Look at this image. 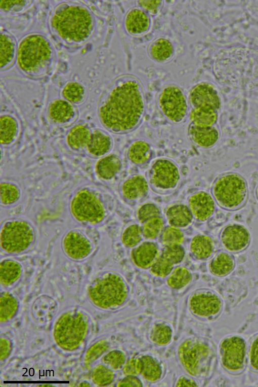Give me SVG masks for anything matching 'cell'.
<instances>
[{
  "label": "cell",
  "mask_w": 258,
  "mask_h": 387,
  "mask_svg": "<svg viewBox=\"0 0 258 387\" xmlns=\"http://www.w3.org/2000/svg\"><path fill=\"white\" fill-rule=\"evenodd\" d=\"M235 266L234 259L226 252L218 253L211 260L209 265L210 271L214 275L223 276L231 272Z\"/></svg>",
  "instance_id": "obj_24"
},
{
  "label": "cell",
  "mask_w": 258,
  "mask_h": 387,
  "mask_svg": "<svg viewBox=\"0 0 258 387\" xmlns=\"http://www.w3.org/2000/svg\"><path fill=\"white\" fill-rule=\"evenodd\" d=\"M125 25L127 30L133 34H139L145 32L150 25L148 16L143 11L135 9L130 11L126 15Z\"/></svg>",
  "instance_id": "obj_23"
},
{
  "label": "cell",
  "mask_w": 258,
  "mask_h": 387,
  "mask_svg": "<svg viewBox=\"0 0 258 387\" xmlns=\"http://www.w3.org/2000/svg\"><path fill=\"white\" fill-rule=\"evenodd\" d=\"M34 233L30 226L22 221H13L4 225L1 233L2 248L9 253H18L31 244Z\"/></svg>",
  "instance_id": "obj_7"
},
{
  "label": "cell",
  "mask_w": 258,
  "mask_h": 387,
  "mask_svg": "<svg viewBox=\"0 0 258 387\" xmlns=\"http://www.w3.org/2000/svg\"><path fill=\"white\" fill-rule=\"evenodd\" d=\"M157 246L152 242H144L135 248L131 253V258L135 264L141 268H147L158 257Z\"/></svg>",
  "instance_id": "obj_19"
},
{
  "label": "cell",
  "mask_w": 258,
  "mask_h": 387,
  "mask_svg": "<svg viewBox=\"0 0 258 387\" xmlns=\"http://www.w3.org/2000/svg\"><path fill=\"white\" fill-rule=\"evenodd\" d=\"M65 252L73 259H81L91 252V245L88 239L78 231L69 232L63 241Z\"/></svg>",
  "instance_id": "obj_17"
},
{
  "label": "cell",
  "mask_w": 258,
  "mask_h": 387,
  "mask_svg": "<svg viewBox=\"0 0 258 387\" xmlns=\"http://www.w3.org/2000/svg\"><path fill=\"white\" fill-rule=\"evenodd\" d=\"M158 102L161 112L171 122L179 123L185 118L187 104L183 93L178 87H165L159 95Z\"/></svg>",
  "instance_id": "obj_9"
},
{
  "label": "cell",
  "mask_w": 258,
  "mask_h": 387,
  "mask_svg": "<svg viewBox=\"0 0 258 387\" xmlns=\"http://www.w3.org/2000/svg\"><path fill=\"white\" fill-rule=\"evenodd\" d=\"M125 358L122 352L114 350L107 354L103 358V362L113 369H120L124 364Z\"/></svg>",
  "instance_id": "obj_49"
},
{
  "label": "cell",
  "mask_w": 258,
  "mask_h": 387,
  "mask_svg": "<svg viewBox=\"0 0 258 387\" xmlns=\"http://www.w3.org/2000/svg\"><path fill=\"white\" fill-rule=\"evenodd\" d=\"M163 227V221L162 219L158 216L155 217L144 223L142 233L146 238L153 239L160 234Z\"/></svg>",
  "instance_id": "obj_39"
},
{
  "label": "cell",
  "mask_w": 258,
  "mask_h": 387,
  "mask_svg": "<svg viewBox=\"0 0 258 387\" xmlns=\"http://www.w3.org/2000/svg\"><path fill=\"white\" fill-rule=\"evenodd\" d=\"M171 337V331L167 325L160 324L156 325L152 330L151 334L152 340L159 345L168 343Z\"/></svg>",
  "instance_id": "obj_43"
},
{
  "label": "cell",
  "mask_w": 258,
  "mask_h": 387,
  "mask_svg": "<svg viewBox=\"0 0 258 387\" xmlns=\"http://www.w3.org/2000/svg\"><path fill=\"white\" fill-rule=\"evenodd\" d=\"M250 359L252 367L258 370V336L252 344Z\"/></svg>",
  "instance_id": "obj_52"
},
{
  "label": "cell",
  "mask_w": 258,
  "mask_h": 387,
  "mask_svg": "<svg viewBox=\"0 0 258 387\" xmlns=\"http://www.w3.org/2000/svg\"><path fill=\"white\" fill-rule=\"evenodd\" d=\"M0 53L1 69L5 70L11 66L17 53L15 39L7 31H2L1 33Z\"/></svg>",
  "instance_id": "obj_21"
},
{
  "label": "cell",
  "mask_w": 258,
  "mask_h": 387,
  "mask_svg": "<svg viewBox=\"0 0 258 387\" xmlns=\"http://www.w3.org/2000/svg\"><path fill=\"white\" fill-rule=\"evenodd\" d=\"M17 307V302L14 297L8 293L2 294L0 301L1 322H6L12 318Z\"/></svg>",
  "instance_id": "obj_35"
},
{
  "label": "cell",
  "mask_w": 258,
  "mask_h": 387,
  "mask_svg": "<svg viewBox=\"0 0 258 387\" xmlns=\"http://www.w3.org/2000/svg\"><path fill=\"white\" fill-rule=\"evenodd\" d=\"M150 183L156 188L167 190L175 188L180 179L178 166L173 161L166 159L156 160L149 169Z\"/></svg>",
  "instance_id": "obj_11"
},
{
  "label": "cell",
  "mask_w": 258,
  "mask_h": 387,
  "mask_svg": "<svg viewBox=\"0 0 258 387\" xmlns=\"http://www.w3.org/2000/svg\"><path fill=\"white\" fill-rule=\"evenodd\" d=\"M108 347V343L104 340L95 343L88 350L85 354V363L88 364L95 361L105 351Z\"/></svg>",
  "instance_id": "obj_48"
},
{
  "label": "cell",
  "mask_w": 258,
  "mask_h": 387,
  "mask_svg": "<svg viewBox=\"0 0 258 387\" xmlns=\"http://www.w3.org/2000/svg\"><path fill=\"white\" fill-rule=\"evenodd\" d=\"M220 240L224 248L228 252L238 253L248 246L250 235L244 226L233 223L223 228L220 234Z\"/></svg>",
  "instance_id": "obj_13"
},
{
  "label": "cell",
  "mask_w": 258,
  "mask_h": 387,
  "mask_svg": "<svg viewBox=\"0 0 258 387\" xmlns=\"http://www.w3.org/2000/svg\"><path fill=\"white\" fill-rule=\"evenodd\" d=\"M150 52L151 56L159 61H165L172 55L174 49L171 43L167 40L159 39L151 46Z\"/></svg>",
  "instance_id": "obj_33"
},
{
  "label": "cell",
  "mask_w": 258,
  "mask_h": 387,
  "mask_svg": "<svg viewBox=\"0 0 258 387\" xmlns=\"http://www.w3.org/2000/svg\"><path fill=\"white\" fill-rule=\"evenodd\" d=\"M19 196V191L14 185L5 183L1 184V199L4 204L12 203L18 199Z\"/></svg>",
  "instance_id": "obj_46"
},
{
  "label": "cell",
  "mask_w": 258,
  "mask_h": 387,
  "mask_svg": "<svg viewBox=\"0 0 258 387\" xmlns=\"http://www.w3.org/2000/svg\"><path fill=\"white\" fill-rule=\"evenodd\" d=\"M49 114L54 121L63 123L71 119L74 116V112L72 106L68 102L59 99L50 105Z\"/></svg>",
  "instance_id": "obj_30"
},
{
  "label": "cell",
  "mask_w": 258,
  "mask_h": 387,
  "mask_svg": "<svg viewBox=\"0 0 258 387\" xmlns=\"http://www.w3.org/2000/svg\"><path fill=\"white\" fill-rule=\"evenodd\" d=\"M190 101L194 108L207 107L217 111L221 105L217 91L211 85L205 83L198 84L192 90Z\"/></svg>",
  "instance_id": "obj_16"
},
{
  "label": "cell",
  "mask_w": 258,
  "mask_h": 387,
  "mask_svg": "<svg viewBox=\"0 0 258 387\" xmlns=\"http://www.w3.org/2000/svg\"><path fill=\"white\" fill-rule=\"evenodd\" d=\"M91 136L87 127L77 126L70 131L67 137V142L71 148L78 149L87 145Z\"/></svg>",
  "instance_id": "obj_32"
},
{
  "label": "cell",
  "mask_w": 258,
  "mask_h": 387,
  "mask_svg": "<svg viewBox=\"0 0 258 387\" xmlns=\"http://www.w3.org/2000/svg\"><path fill=\"white\" fill-rule=\"evenodd\" d=\"M256 196L257 199L258 200V185H257V186L256 187Z\"/></svg>",
  "instance_id": "obj_57"
},
{
  "label": "cell",
  "mask_w": 258,
  "mask_h": 387,
  "mask_svg": "<svg viewBox=\"0 0 258 387\" xmlns=\"http://www.w3.org/2000/svg\"><path fill=\"white\" fill-rule=\"evenodd\" d=\"M121 168L120 159L115 155H110L99 161L96 165V171L101 178L108 180L114 177Z\"/></svg>",
  "instance_id": "obj_27"
},
{
  "label": "cell",
  "mask_w": 258,
  "mask_h": 387,
  "mask_svg": "<svg viewBox=\"0 0 258 387\" xmlns=\"http://www.w3.org/2000/svg\"><path fill=\"white\" fill-rule=\"evenodd\" d=\"M142 367L141 374L149 381H156L161 375V370L159 364L150 356H144L141 358Z\"/></svg>",
  "instance_id": "obj_34"
},
{
  "label": "cell",
  "mask_w": 258,
  "mask_h": 387,
  "mask_svg": "<svg viewBox=\"0 0 258 387\" xmlns=\"http://www.w3.org/2000/svg\"><path fill=\"white\" fill-rule=\"evenodd\" d=\"M111 146L110 137L100 131L96 130L91 135L87 148L91 154L100 156L108 152Z\"/></svg>",
  "instance_id": "obj_29"
},
{
  "label": "cell",
  "mask_w": 258,
  "mask_h": 387,
  "mask_svg": "<svg viewBox=\"0 0 258 387\" xmlns=\"http://www.w3.org/2000/svg\"><path fill=\"white\" fill-rule=\"evenodd\" d=\"M1 360H3L8 357L11 350L9 342L5 339L1 338L0 341Z\"/></svg>",
  "instance_id": "obj_54"
},
{
  "label": "cell",
  "mask_w": 258,
  "mask_h": 387,
  "mask_svg": "<svg viewBox=\"0 0 258 387\" xmlns=\"http://www.w3.org/2000/svg\"><path fill=\"white\" fill-rule=\"evenodd\" d=\"M192 124L201 127L213 126L218 119L216 111L209 108H194L190 113Z\"/></svg>",
  "instance_id": "obj_26"
},
{
  "label": "cell",
  "mask_w": 258,
  "mask_h": 387,
  "mask_svg": "<svg viewBox=\"0 0 258 387\" xmlns=\"http://www.w3.org/2000/svg\"><path fill=\"white\" fill-rule=\"evenodd\" d=\"M151 150L146 142L137 140L131 144L128 148L127 156L134 164L141 165L146 163L150 158Z\"/></svg>",
  "instance_id": "obj_28"
},
{
  "label": "cell",
  "mask_w": 258,
  "mask_h": 387,
  "mask_svg": "<svg viewBox=\"0 0 258 387\" xmlns=\"http://www.w3.org/2000/svg\"><path fill=\"white\" fill-rule=\"evenodd\" d=\"M146 179L142 175L136 174L128 178L123 184L122 192L129 200H136L143 197L148 191Z\"/></svg>",
  "instance_id": "obj_20"
},
{
  "label": "cell",
  "mask_w": 258,
  "mask_h": 387,
  "mask_svg": "<svg viewBox=\"0 0 258 387\" xmlns=\"http://www.w3.org/2000/svg\"><path fill=\"white\" fill-rule=\"evenodd\" d=\"M212 193L220 206L233 210L245 204L248 196V188L246 181L242 176L237 173L229 172L216 179Z\"/></svg>",
  "instance_id": "obj_4"
},
{
  "label": "cell",
  "mask_w": 258,
  "mask_h": 387,
  "mask_svg": "<svg viewBox=\"0 0 258 387\" xmlns=\"http://www.w3.org/2000/svg\"><path fill=\"white\" fill-rule=\"evenodd\" d=\"M214 249V242L208 236L200 234L192 239L190 249L193 256L198 260H205L213 254Z\"/></svg>",
  "instance_id": "obj_22"
},
{
  "label": "cell",
  "mask_w": 258,
  "mask_h": 387,
  "mask_svg": "<svg viewBox=\"0 0 258 387\" xmlns=\"http://www.w3.org/2000/svg\"><path fill=\"white\" fill-rule=\"evenodd\" d=\"M114 377L111 370L104 366L100 365L97 367L92 375L94 382L99 385L104 386L110 383Z\"/></svg>",
  "instance_id": "obj_44"
},
{
  "label": "cell",
  "mask_w": 258,
  "mask_h": 387,
  "mask_svg": "<svg viewBox=\"0 0 258 387\" xmlns=\"http://www.w3.org/2000/svg\"><path fill=\"white\" fill-rule=\"evenodd\" d=\"M21 267L19 263L12 260L5 261L1 264V282L5 285L13 283L20 276Z\"/></svg>",
  "instance_id": "obj_31"
},
{
  "label": "cell",
  "mask_w": 258,
  "mask_h": 387,
  "mask_svg": "<svg viewBox=\"0 0 258 387\" xmlns=\"http://www.w3.org/2000/svg\"><path fill=\"white\" fill-rule=\"evenodd\" d=\"M191 279V274L186 268L178 267L169 275L167 283L170 288L179 289L186 286Z\"/></svg>",
  "instance_id": "obj_37"
},
{
  "label": "cell",
  "mask_w": 258,
  "mask_h": 387,
  "mask_svg": "<svg viewBox=\"0 0 258 387\" xmlns=\"http://www.w3.org/2000/svg\"><path fill=\"white\" fill-rule=\"evenodd\" d=\"M160 209L153 203H147L142 205L137 212L138 218L141 222H145L147 220L159 216Z\"/></svg>",
  "instance_id": "obj_47"
},
{
  "label": "cell",
  "mask_w": 258,
  "mask_h": 387,
  "mask_svg": "<svg viewBox=\"0 0 258 387\" xmlns=\"http://www.w3.org/2000/svg\"><path fill=\"white\" fill-rule=\"evenodd\" d=\"M162 256L174 264H178L183 260L185 256V251L180 244L166 245L162 251Z\"/></svg>",
  "instance_id": "obj_45"
},
{
  "label": "cell",
  "mask_w": 258,
  "mask_h": 387,
  "mask_svg": "<svg viewBox=\"0 0 258 387\" xmlns=\"http://www.w3.org/2000/svg\"><path fill=\"white\" fill-rule=\"evenodd\" d=\"M62 94L67 100L77 103L83 98L84 89L81 84L77 82H69L64 87Z\"/></svg>",
  "instance_id": "obj_38"
},
{
  "label": "cell",
  "mask_w": 258,
  "mask_h": 387,
  "mask_svg": "<svg viewBox=\"0 0 258 387\" xmlns=\"http://www.w3.org/2000/svg\"><path fill=\"white\" fill-rule=\"evenodd\" d=\"M144 108L138 82L127 79L116 82L107 89L99 113L102 123L107 129L115 133H126L139 125Z\"/></svg>",
  "instance_id": "obj_1"
},
{
  "label": "cell",
  "mask_w": 258,
  "mask_h": 387,
  "mask_svg": "<svg viewBox=\"0 0 258 387\" xmlns=\"http://www.w3.org/2000/svg\"><path fill=\"white\" fill-rule=\"evenodd\" d=\"M188 134L194 144L203 148L212 147L220 137V132L214 126L201 127L192 124L189 127Z\"/></svg>",
  "instance_id": "obj_18"
},
{
  "label": "cell",
  "mask_w": 258,
  "mask_h": 387,
  "mask_svg": "<svg viewBox=\"0 0 258 387\" xmlns=\"http://www.w3.org/2000/svg\"><path fill=\"white\" fill-rule=\"evenodd\" d=\"M178 386H196V383L193 380L188 379L184 377H181L177 383Z\"/></svg>",
  "instance_id": "obj_56"
},
{
  "label": "cell",
  "mask_w": 258,
  "mask_h": 387,
  "mask_svg": "<svg viewBox=\"0 0 258 387\" xmlns=\"http://www.w3.org/2000/svg\"><path fill=\"white\" fill-rule=\"evenodd\" d=\"M87 327V321L81 313H65L56 323L54 332L55 339L62 348L73 350L84 339Z\"/></svg>",
  "instance_id": "obj_6"
},
{
  "label": "cell",
  "mask_w": 258,
  "mask_h": 387,
  "mask_svg": "<svg viewBox=\"0 0 258 387\" xmlns=\"http://www.w3.org/2000/svg\"><path fill=\"white\" fill-rule=\"evenodd\" d=\"M55 61V52L51 42L44 36L32 33L20 41L17 49V65L25 76L33 79L46 77Z\"/></svg>",
  "instance_id": "obj_3"
},
{
  "label": "cell",
  "mask_w": 258,
  "mask_h": 387,
  "mask_svg": "<svg viewBox=\"0 0 258 387\" xmlns=\"http://www.w3.org/2000/svg\"><path fill=\"white\" fill-rule=\"evenodd\" d=\"M0 140L1 144H7L14 138L17 131V124L14 118L9 116L1 117Z\"/></svg>",
  "instance_id": "obj_36"
},
{
  "label": "cell",
  "mask_w": 258,
  "mask_h": 387,
  "mask_svg": "<svg viewBox=\"0 0 258 387\" xmlns=\"http://www.w3.org/2000/svg\"><path fill=\"white\" fill-rule=\"evenodd\" d=\"M208 355L209 349L206 345L192 340L184 342L179 349L182 364L192 375H197L201 372Z\"/></svg>",
  "instance_id": "obj_10"
},
{
  "label": "cell",
  "mask_w": 258,
  "mask_h": 387,
  "mask_svg": "<svg viewBox=\"0 0 258 387\" xmlns=\"http://www.w3.org/2000/svg\"><path fill=\"white\" fill-rule=\"evenodd\" d=\"M142 367L141 359L132 358L124 365L123 371L126 375L135 376L141 373Z\"/></svg>",
  "instance_id": "obj_50"
},
{
  "label": "cell",
  "mask_w": 258,
  "mask_h": 387,
  "mask_svg": "<svg viewBox=\"0 0 258 387\" xmlns=\"http://www.w3.org/2000/svg\"><path fill=\"white\" fill-rule=\"evenodd\" d=\"M127 295L125 282L119 275L114 273H108L98 279L89 289V295L93 302L103 308L120 306Z\"/></svg>",
  "instance_id": "obj_5"
},
{
  "label": "cell",
  "mask_w": 258,
  "mask_h": 387,
  "mask_svg": "<svg viewBox=\"0 0 258 387\" xmlns=\"http://www.w3.org/2000/svg\"><path fill=\"white\" fill-rule=\"evenodd\" d=\"M40 386H45V385H40ZM46 386H52V385H48V384H47V385H46Z\"/></svg>",
  "instance_id": "obj_58"
},
{
  "label": "cell",
  "mask_w": 258,
  "mask_h": 387,
  "mask_svg": "<svg viewBox=\"0 0 258 387\" xmlns=\"http://www.w3.org/2000/svg\"><path fill=\"white\" fill-rule=\"evenodd\" d=\"M53 36L67 47L78 48L85 44L95 29L91 11L83 5L63 3L51 12L49 19Z\"/></svg>",
  "instance_id": "obj_2"
},
{
  "label": "cell",
  "mask_w": 258,
  "mask_h": 387,
  "mask_svg": "<svg viewBox=\"0 0 258 387\" xmlns=\"http://www.w3.org/2000/svg\"><path fill=\"white\" fill-rule=\"evenodd\" d=\"M140 5L144 9L152 11L156 9L160 4V1H140Z\"/></svg>",
  "instance_id": "obj_55"
},
{
  "label": "cell",
  "mask_w": 258,
  "mask_h": 387,
  "mask_svg": "<svg viewBox=\"0 0 258 387\" xmlns=\"http://www.w3.org/2000/svg\"><path fill=\"white\" fill-rule=\"evenodd\" d=\"M183 232L175 226H168L163 232L161 240L165 245L181 244L184 241Z\"/></svg>",
  "instance_id": "obj_42"
},
{
  "label": "cell",
  "mask_w": 258,
  "mask_h": 387,
  "mask_svg": "<svg viewBox=\"0 0 258 387\" xmlns=\"http://www.w3.org/2000/svg\"><path fill=\"white\" fill-rule=\"evenodd\" d=\"M168 223L176 227H185L192 220L190 209L184 204H176L169 207L166 213Z\"/></svg>",
  "instance_id": "obj_25"
},
{
  "label": "cell",
  "mask_w": 258,
  "mask_h": 387,
  "mask_svg": "<svg viewBox=\"0 0 258 387\" xmlns=\"http://www.w3.org/2000/svg\"><path fill=\"white\" fill-rule=\"evenodd\" d=\"M27 1H1V8L5 12H17L28 6Z\"/></svg>",
  "instance_id": "obj_51"
},
{
  "label": "cell",
  "mask_w": 258,
  "mask_h": 387,
  "mask_svg": "<svg viewBox=\"0 0 258 387\" xmlns=\"http://www.w3.org/2000/svg\"><path fill=\"white\" fill-rule=\"evenodd\" d=\"M142 239V231L139 226L132 225L127 227L122 235V241L127 247L136 245Z\"/></svg>",
  "instance_id": "obj_40"
},
{
  "label": "cell",
  "mask_w": 258,
  "mask_h": 387,
  "mask_svg": "<svg viewBox=\"0 0 258 387\" xmlns=\"http://www.w3.org/2000/svg\"><path fill=\"white\" fill-rule=\"evenodd\" d=\"M189 206L192 215L197 220H207L213 214L215 201L211 195L205 191H199L192 195L189 198Z\"/></svg>",
  "instance_id": "obj_15"
},
{
  "label": "cell",
  "mask_w": 258,
  "mask_h": 387,
  "mask_svg": "<svg viewBox=\"0 0 258 387\" xmlns=\"http://www.w3.org/2000/svg\"><path fill=\"white\" fill-rule=\"evenodd\" d=\"M223 366L230 371H237L243 365L245 343L241 337L233 336L225 339L221 346Z\"/></svg>",
  "instance_id": "obj_12"
},
{
  "label": "cell",
  "mask_w": 258,
  "mask_h": 387,
  "mask_svg": "<svg viewBox=\"0 0 258 387\" xmlns=\"http://www.w3.org/2000/svg\"><path fill=\"white\" fill-rule=\"evenodd\" d=\"M71 209L78 221L92 224L101 222L105 215L104 207L99 199L86 190L80 191L75 195Z\"/></svg>",
  "instance_id": "obj_8"
},
{
  "label": "cell",
  "mask_w": 258,
  "mask_h": 387,
  "mask_svg": "<svg viewBox=\"0 0 258 387\" xmlns=\"http://www.w3.org/2000/svg\"><path fill=\"white\" fill-rule=\"evenodd\" d=\"M118 386H142V383L140 380L132 375H128L117 385Z\"/></svg>",
  "instance_id": "obj_53"
},
{
  "label": "cell",
  "mask_w": 258,
  "mask_h": 387,
  "mask_svg": "<svg viewBox=\"0 0 258 387\" xmlns=\"http://www.w3.org/2000/svg\"><path fill=\"white\" fill-rule=\"evenodd\" d=\"M190 306L194 314L208 317L219 311L221 302L216 294L209 292H201L194 294L191 297Z\"/></svg>",
  "instance_id": "obj_14"
},
{
  "label": "cell",
  "mask_w": 258,
  "mask_h": 387,
  "mask_svg": "<svg viewBox=\"0 0 258 387\" xmlns=\"http://www.w3.org/2000/svg\"><path fill=\"white\" fill-rule=\"evenodd\" d=\"M174 264L163 256L158 257L151 266V272L154 275L164 277L170 273Z\"/></svg>",
  "instance_id": "obj_41"
}]
</instances>
